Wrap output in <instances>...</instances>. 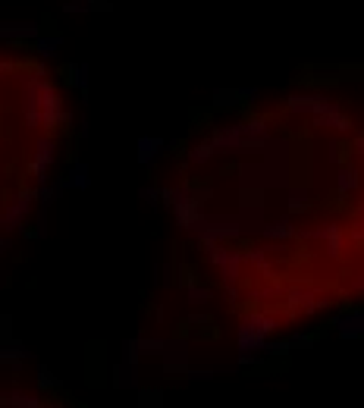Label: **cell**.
Segmentation results:
<instances>
[{
    "label": "cell",
    "instance_id": "6da1fadb",
    "mask_svg": "<svg viewBox=\"0 0 364 408\" xmlns=\"http://www.w3.org/2000/svg\"><path fill=\"white\" fill-rule=\"evenodd\" d=\"M19 91H22V120L26 129H60L69 122V110L63 104L57 85L48 79L44 69L19 75Z\"/></svg>",
    "mask_w": 364,
    "mask_h": 408
},
{
    "label": "cell",
    "instance_id": "836d02e7",
    "mask_svg": "<svg viewBox=\"0 0 364 408\" xmlns=\"http://www.w3.org/2000/svg\"><path fill=\"white\" fill-rule=\"evenodd\" d=\"M236 91H239V98H242V104H255L257 98H261V91L248 89V85H242V89H236Z\"/></svg>",
    "mask_w": 364,
    "mask_h": 408
},
{
    "label": "cell",
    "instance_id": "83f0119b",
    "mask_svg": "<svg viewBox=\"0 0 364 408\" xmlns=\"http://www.w3.org/2000/svg\"><path fill=\"white\" fill-rule=\"evenodd\" d=\"M239 104H242V98H239L236 89H217V91H214V107L233 110V107H239Z\"/></svg>",
    "mask_w": 364,
    "mask_h": 408
},
{
    "label": "cell",
    "instance_id": "f1b7e54d",
    "mask_svg": "<svg viewBox=\"0 0 364 408\" xmlns=\"http://www.w3.org/2000/svg\"><path fill=\"white\" fill-rule=\"evenodd\" d=\"M35 383H38L41 393H51V389L60 387V380L54 377V371H51V367H44V364L38 367V374H35Z\"/></svg>",
    "mask_w": 364,
    "mask_h": 408
},
{
    "label": "cell",
    "instance_id": "e575fe53",
    "mask_svg": "<svg viewBox=\"0 0 364 408\" xmlns=\"http://www.w3.org/2000/svg\"><path fill=\"white\" fill-rule=\"evenodd\" d=\"M189 380H210V377H217V371H210V367H204V371H192L189 367Z\"/></svg>",
    "mask_w": 364,
    "mask_h": 408
},
{
    "label": "cell",
    "instance_id": "4fadbf2b",
    "mask_svg": "<svg viewBox=\"0 0 364 408\" xmlns=\"http://www.w3.org/2000/svg\"><path fill=\"white\" fill-rule=\"evenodd\" d=\"M333 330H336L343 340H358V336H364V311L355 308V311L336 314V317H333Z\"/></svg>",
    "mask_w": 364,
    "mask_h": 408
},
{
    "label": "cell",
    "instance_id": "8992f818",
    "mask_svg": "<svg viewBox=\"0 0 364 408\" xmlns=\"http://www.w3.org/2000/svg\"><path fill=\"white\" fill-rule=\"evenodd\" d=\"M208 264L217 267L223 286H236L242 279V267L248 264L245 252H236V248H226V245H210L208 248Z\"/></svg>",
    "mask_w": 364,
    "mask_h": 408
},
{
    "label": "cell",
    "instance_id": "ee69618b",
    "mask_svg": "<svg viewBox=\"0 0 364 408\" xmlns=\"http://www.w3.org/2000/svg\"><path fill=\"white\" fill-rule=\"evenodd\" d=\"M44 408H69V405H60V402H44Z\"/></svg>",
    "mask_w": 364,
    "mask_h": 408
},
{
    "label": "cell",
    "instance_id": "9c48e42d",
    "mask_svg": "<svg viewBox=\"0 0 364 408\" xmlns=\"http://www.w3.org/2000/svg\"><path fill=\"white\" fill-rule=\"evenodd\" d=\"M189 342L185 340H176L170 336L167 340V349L161 352V364H163V374H189Z\"/></svg>",
    "mask_w": 364,
    "mask_h": 408
},
{
    "label": "cell",
    "instance_id": "2e32d148",
    "mask_svg": "<svg viewBox=\"0 0 364 408\" xmlns=\"http://www.w3.org/2000/svg\"><path fill=\"white\" fill-rule=\"evenodd\" d=\"M333 185H336V195L349 198L361 189V173H358L355 163H339L336 176H333Z\"/></svg>",
    "mask_w": 364,
    "mask_h": 408
},
{
    "label": "cell",
    "instance_id": "d6986e66",
    "mask_svg": "<svg viewBox=\"0 0 364 408\" xmlns=\"http://www.w3.org/2000/svg\"><path fill=\"white\" fill-rule=\"evenodd\" d=\"M113 387L116 389H142V380H138V364H129V361H120L113 364Z\"/></svg>",
    "mask_w": 364,
    "mask_h": 408
},
{
    "label": "cell",
    "instance_id": "60d3db41",
    "mask_svg": "<svg viewBox=\"0 0 364 408\" xmlns=\"http://www.w3.org/2000/svg\"><path fill=\"white\" fill-rule=\"evenodd\" d=\"M10 248H13V239H10V236H0V258H3Z\"/></svg>",
    "mask_w": 364,
    "mask_h": 408
},
{
    "label": "cell",
    "instance_id": "30bf717a",
    "mask_svg": "<svg viewBox=\"0 0 364 408\" xmlns=\"http://www.w3.org/2000/svg\"><path fill=\"white\" fill-rule=\"evenodd\" d=\"M327 104H330V98L314 95V91H295V95L286 98V110H289L292 116H311V120L324 113Z\"/></svg>",
    "mask_w": 364,
    "mask_h": 408
},
{
    "label": "cell",
    "instance_id": "8d00e7d4",
    "mask_svg": "<svg viewBox=\"0 0 364 408\" xmlns=\"http://www.w3.org/2000/svg\"><path fill=\"white\" fill-rule=\"evenodd\" d=\"M13 73H16V63L13 60H0V82H7Z\"/></svg>",
    "mask_w": 364,
    "mask_h": 408
},
{
    "label": "cell",
    "instance_id": "52a82bcc",
    "mask_svg": "<svg viewBox=\"0 0 364 408\" xmlns=\"http://www.w3.org/2000/svg\"><path fill=\"white\" fill-rule=\"evenodd\" d=\"M57 151H60V145H57V138H51V136H41L38 142H35L32 160H28V173H32L35 185L51 183V167L57 163Z\"/></svg>",
    "mask_w": 364,
    "mask_h": 408
},
{
    "label": "cell",
    "instance_id": "e0dca14e",
    "mask_svg": "<svg viewBox=\"0 0 364 408\" xmlns=\"http://www.w3.org/2000/svg\"><path fill=\"white\" fill-rule=\"evenodd\" d=\"M60 48H63V38L57 32H41L38 38L32 41V50L38 60H54V57L60 54Z\"/></svg>",
    "mask_w": 364,
    "mask_h": 408
},
{
    "label": "cell",
    "instance_id": "7a4b0ae2",
    "mask_svg": "<svg viewBox=\"0 0 364 408\" xmlns=\"http://www.w3.org/2000/svg\"><path fill=\"white\" fill-rule=\"evenodd\" d=\"M210 142H214L217 154H264L267 145L273 142V132H270V122L264 116H255V120L214 129Z\"/></svg>",
    "mask_w": 364,
    "mask_h": 408
},
{
    "label": "cell",
    "instance_id": "bcb514c9",
    "mask_svg": "<svg viewBox=\"0 0 364 408\" xmlns=\"http://www.w3.org/2000/svg\"><path fill=\"white\" fill-rule=\"evenodd\" d=\"M358 217H364V204H358Z\"/></svg>",
    "mask_w": 364,
    "mask_h": 408
},
{
    "label": "cell",
    "instance_id": "ab89813d",
    "mask_svg": "<svg viewBox=\"0 0 364 408\" xmlns=\"http://www.w3.org/2000/svg\"><path fill=\"white\" fill-rule=\"evenodd\" d=\"M352 148H355V154L364 160V132H361V136H355V142H352Z\"/></svg>",
    "mask_w": 364,
    "mask_h": 408
},
{
    "label": "cell",
    "instance_id": "7c38bea8",
    "mask_svg": "<svg viewBox=\"0 0 364 408\" xmlns=\"http://www.w3.org/2000/svg\"><path fill=\"white\" fill-rule=\"evenodd\" d=\"M286 302H289V308H295V311H304V314H317L324 311L330 302L320 299V295L314 293V289H308V286H295V289H289L286 293Z\"/></svg>",
    "mask_w": 364,
    "mask_h": 408
},
{
    "label": "cell",
    "instance_id": "f6af8a7d",
    "mask_svg": "<svg viewBox=\"0 0 364 408\" xmlns=\"http://www.w3.org/2000/svg\"><path fill=\"white\" fill-rule=\"evenodd\" d=\"M10 402H7V393H0V408H7Z\"/></svg>",
    "mask_w": 364,
    "mask_h": 408
},
{
    "label": "cell",
    "instance_id": "f546056e",
    "mask_svg": "<svg viewBox=\"0 0 364 408\" xmlns=\"http://www.w3.org/2000/svg\"><path fill=\"white\" fill-rule=\"evenodd\" d=\"M138 195H142L151 207H161V204H163V192L154 189V185H142V189H138Z\"/></svg>",
    "mask_w": 364,
    "mask_h": 408
},
{
    "label": "cell",
    "instance_id": "7402d4cb",
    "mask_svg": "<svg viewBox=\"0 0 364 408\" xmlns=\"http://www.w3.org/2000/svg\"><path fill=\"white\" fill-rule=\"evenodd\" d=\"M214 154H217L214 142H210V138H204V142L192 145V151L185 154V160H189V167H204V163H208Z\"/></svg>",
    "mask_w": 364,
    "mask_h": 408
},
{
    "label": "cell",
    "instance_id": "3957f363",
    "mask_svg": "<svg viewBox=\"0 0 364 408\" xmlns=\"http://www.w3.org/2000/svg\"><path fill=\"white\" fill-rule=\"evenodd\" d=\"M280 330V317L270 311H251L239 320L236 326V352H239V364L251 367L264 358L267 342L273 340V333Z\"/></svg>",
    "mask_w": 364,
    "mask_h": 408
},
{
    "label": "cell",
    "instance_id": "603a6c76",
    "mask_svg": "<svg viewBox=\"0 0 364 408\" xmlns=\"http://www.w3.org/2000/svg\"><path fill=\"white\" fill-rule=\"evenodd\" d=\"M7 408H44V402H41V396L35 393H26V389H10L7 393Z\"/></svg>",
    "mask_w": 364,
    "mask_h": 408
},
{
    "label": "cell",
    "instance_id": "74e56055",
    "mask_svg": "<svg viewBox=\"0 0 364 408\" xmlns=\"http://www.w3.org/2000/svg\"><path fill=\"white\" fill-rule=\"evenodd\" d=\"M185 324H192V326H208L210 317H208V314H189V317H185Z\"/></svg>",
    "mask_w": 364,
    "mask_h": 408
},
{
    "label": "cell",
    "instance_id": "44dd1931",
    "mask_svg": "<svg viewBox=\"0 0 364 408\" xmlns=\"http://www.w3.org/2000/svg\"><path fill=\"white\" fill-rule=\"evenodd\" d=\"M88 82H91V69L88 63H69L66 66V85H73L82 98L88 95Z\"/></svg>",
    "mask_w": 364,
    "mask_h": 408
},
{
    "label": "cell",
    "instance_id": "8fae6325",
    "mask_svg": "<svg viewBox=\"0 0 364 408\" xmlns=\"http://www.w3.org/2000/svg\"><path fill=\"white\" fill-rule=\"evenodd\" d=\"M163 151H167V138H161V136L135 138V160H138V167H154L163 157Z\"/></svg>",
    "mask_w": 364,
    "mask_h": 408
},
{
    "label": "cell",
    "instance_id": "d6a6232c",
    "mask_svg": "<svg viewBox=\"0 0 364 408\" xmlns=\"http://www.w3.org/2000/svg\"><path fill=\"white\" fill-rule=\"evenodd\" d=\"M289 346H292V349H311V346H314V336H308V333H292V336H289Z\"/></svg>",
    "mask_w": 364,
    "mask_h": 408
},
{
    "label": "cell",
    "instance_id": "7bdbcfd3",
    "mask_svg": "<svg viewBox=\"0 0 364 408\" xmlns=\"http://www.w3.org/2000/svg\"><path fill=\"white\" fill-rule=\"evenodd\" d=\"M88 132H91V129H88V120H79V136L88 138Z\"/></svg>",
    "mask_w": 364,
    "mask_h": 408
},
{
    "label": "cell",
    "instance_id": "5bb4252c",
    "mask_svg": "<svg viewBox=\"0 0 364 408\" xmlns=\"http://www.w3.org/2000/svg\"><path fill=\"white\" fill-rule=\"evenodd\" d=\"M314 126H324V129H336V132H352V120L343 107L330 98V104L324 107V113L314 116Z\"/></svg>",
    "mask_w": 364,
    "mask_h": 408
},
{
    "label": "cell",
    "instance_id": "cb8c5ba5",
    "mask_svg": "<svg viewBox=\"0 0 364 408\" xmlns=\"http://www.w3.org/2000/svg\"><path fill=\"white\" fill-rule=\"evenodd\" d=\"M185 302L195 308L210 305V302H214V289H210V286H201V283H189L185 286Z\"/></svg>",
    "mask_w": 364,
    "mask_h": 408
},
{
    "label": "cell",
    "instance_id": "d590c367",
    "mask_svg": "<svg viewBox=\"0 0 364 408\" xmlns=\"http://www.w3.org/2000/svg\"><path fill=\"white\" fill-rule=\"evenodd\" d=\"M157 273H161V277H157V283H161V286H173V267H170V264H163Z\"/></svg>",
    "mask_w": 364,
    "mask_h": 408
},
{
    "label": "cell",
    "instance_id": "7dc6e473",
    "mask_svg": "<svg viewBox=\"0 0 364 408\" xmlns=\"http://www.w3.org/2000/svg\"><path fill=\"white\" fill-rule=\"evenodd\" d=\"M0 104H3V98H0Z\"/></svg>",
    "mask_w": 364,
    "mask_h": 408
},
{
    "label": "cell",
    "instance_id": "ac0fdd59",
    "mask_svg": "<svg viewBox=\"0 0 364 408\" xmlns=\"http://www.w3.org/2000/svg\"><path fill=\"white\" fill-rule=\"evenodd\" d=\"M63 179H66V189H73V192H88V189H91V167H88L85 160H73Z\"/></svg>",
    "mask_w": 364,
    "mask_h": 408
},
{
    "label": "cell",
    "instance_id": "d4e9b609",
    "mask_svg": "<svg viewBox=\"0 0 364 408\" xmlns=\"http://www.w3.org/2000/svg\"><path fill=\"white\" fill-rule=\"evenodd\" d=\"M283 286L280 283H264V286H255V289H248V299L251 302H277L283 299Z\"/></svg>",
    "mask_w": 364,
    "mask_h": 408
},
{
    "label": "cell",
    "instance_id": "4316f807",
    "mask_svg": "<svg viewBox=\"0 0 364 408\" xmlns=\"http://www.w3.org/2000/svg\"><path fill=\"white\" fill-rule=\"evenodd\" d=\"M138 408H163V389L161 387H142L138 389Z\"/></svg>",
    "mask_w": 364,
    "mask_h": 408
},
{
    "label": "cell",
    "instance_id": "4dcf8cb0",
    "mask_svg": "<svg viewBox=\"0 0 364 408\" xmlns=\"http://www.w3.org/2000/svg\"><path fill=\"white\" fill-rule=\"evenodd\" d=\"M13 317L10 314H0V342H13Z\"/></svg>",
    "mask_w": 364,
    "mask_h": 408
},
{
    "label": "cell",
    "instance_id": "9a60e30c",
    "mask_svg": "<svg viewBox=\"0 0 364 408\" xmlns=\"http://www.w3.org/2000/svg\"><path fill=\"white\" fill-rule=\"evenodd\" d=\"M257 236L264 239V242H286V239L298 236L295 223H292V217L286 214V217H277V220H270V223H264L261 230H257Z\"/></svg>",
    "mask_w": 364,
    "mask_h": 408
},
{
    "label": "cell",
    "instance_id": "ffe728a7",
    "mask_svg": "<svg viewBox=\"0 0 364 408\" xmlns=\"http://www.w3.org/2000/svg\"><path fill=\"white\" fill-rule=\"evenodd\" d=\"M32 358V352H28L22 342H0V364H7V367H13V371H19L22 367V361H28Z\"/></svg>",
    "mask_w": 364,
    "mask_h": 408
},
{
    "label": "cell",
    "instance_id": "ba28073f",
    "mask_svg": "<svg viewBox=\"0 0 364 408\" xmlns=\"http://www.w3.org/2000/svg\"><path fill=\"white\" fill-rule=\"evenodd\" d=\"M298 236L308 239V242H324L330 258H339V254H343L345 232H343V226H336V223H324V226H314V230H298Z\"/></svg>",
    "mask_w": 364,
    "mask_h": 408
},
{
    "label": "cell",
    "instance_id": "b9f144b4",
    "mask_svg": "<svg viewBox=\"0 0 364 408\" xmlns=\"http://www.w3.org/2000/svg\"><path fill=\"white\" fill-rule=\"evenodd\" d=\"M352 236H355L358 242H364V217H358V223H355V230H352Z\"/></svg>",
    "mask_w": 364,
    "mask_h": 408
},
{
    "label": "cell",
    "instance_id": "1f68e13d",
    "mask_svg": "<svg viewBox=\"0 0 364 408\" xmlns=\"http://www.w3.org/2000/svg\"><path fill=\"white\" fill-rule=\"evenodd\" d=\"M63 13H95V7H88L82 0H66V3H63Z\"/></svg>",
    "mask_w": 364,
    "mask_h": 408
},
{
    "label": "cell",
    "instance_id": "5b68a950",
    "mask_svg": "<svg viewBox=\"0 0 364 408\" xmlns=\"http://www.w3.org/2000/svg\"><path fill=\"white\" fill-rule=\"evenodd\" d=\"M35 204H38V189H19L7 204H0V232L10 236V232L26 230Z\"/></svg>",
    "mask_w": 364,
    "mask_h": 408
},
{
    "label": "cell",
    "instance_id": "c3c4849f",
    "mask_svg": "<svg viewBox=\"0 0 364 408\" xmlns=\"http://www.w3.org/2000/svg\"><path fill=\"white\" fill-rule=\"evenodd\" d=\"M361 311H364V305H361Z\"/></svg>",
    "mask_w": 364,
    "mask_h": 408
},
{
    "label": "cell",
    "instance_id": "484cf974",
    "mask_svg": "<svg viewBox=\"0 0 364 408\" xmlns=\"http://www.w3.org/2000/svg\"><path fill=\"white\" fill-rule=\"evenodd\" d=\"M286 207H289V214H302V211H308V207H311V192H308V189H289Z\"/></svg>",
    "mask_w": 364,
    "mask_h": 408
},
{
    "label": "cell",
    "instance_id": "f35d334b",
    "mask_svg": "<svg viewBox=\"0 0 364 408\" xmlns=\"http://www.w3.org/2000/svg\"><path fill=\"white\" fill-rule=\"evenodd\" d=\"M223 295L230 299V305H236V302H239V289H236V286H223Z\"/></svg>",
    "mask_w": 364,
    "mask_h": 408
},
{
    "label": "cell",
    "instance_id": "277c9868",
    "mask_svg": "<svg viewBox=\"0 0 364 408\" xmlns=\"http://www.w3.org/2000/svg\"><path fill=\"white\" fill-rule=\"evenodd\" d=\"M245 232H251V230L239 214H204L201 223L192 230V236H195L204 248H210V245H226V242H233V239H242Z\"/></svg>",
    "mask_w": 364,
    "mask_h": 408
}]
</instances>
